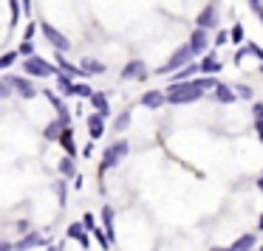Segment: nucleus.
Returning <instances> with one entry per match:
<instances>
[{
    "label": "nucleus",
    "mask_w": 263,
    "mask_h": 251,
    "mask_svg": "<svg viewBox=\"0 0 263 251\" xmlns=\"http://www.w3.org/2000/svg\"><path fill=\"white\" fill-rule=\"evenodd\" d=\"M63 127H65V124H63L60 119L51 121V124L46 127V138H51V141H60V133H63Z\"/></svg>",
    "instance_id": "393cba45"
},
{
    "label": "nucleus",
    "mask_w": 263,
    "mask_h": 251,
    "mask_svg": "<svg viewBox=\"0 0 263 251\" xmlns=\"http://www.w3.org/2000/svg\"><path fill=\"white\" fill-rule=\"evenodd\" d=\"M17 57H20V51H6L3 57H0V71H3V68H9L12 62H17Z\"/></svg>",
    "instance_id": "c85d7f7f"
},
{
    "label": "nucleus",
    "mask_w": 263,
    "mask_h": 251,
    "mask_svg": "<svg viewBox=\"0 0 263 251\" xmlns=\"http://www.w3.org/2000/svg\"><path fill=\"white\" fill-rule=\"evenodd\" d=\"M235 93H238L240 99H252V88H246V85H243V88L238 85V91H235Z\"/></svg>",
    "instance_id": "4c0bfd02"
},
{
    "label": "nucleus",
    "mask_w": 263,
    "mask_h": 251,
    "mask_svg": "<svg viewBox=\"0 0 263 251\" xmlns=\"http://www.w3.org/2000/svg\"><path fill=\"white\" fill-rule=\"evenodd\" d=\"M48 251H63V243H57V245H51Z\"/></svg>",
    "instance_id": "37998d69"
},
{
    "label": "nucleus",
    "mask_w": 263,
    "mask_h": 251,
    "mask_svg": "<svg viewBox=\"0 0 263 251\" xmlns=\"http://www.w3.org/2000/svg\"><path fill=\"white\" fill-rule=\"evenodd\" d=\"M46 96H48V102L54 104V110H57V119L63 121L65 127H68V124H71V113H68V104H65L63 99H57V96H54V93H46Z\"/></svg>",
    "instance_id": "9b49d317"
},
{
    "label": "nucleus",
    "mask_w": 263,
    "mask_h": 251,
    "mask_svg": "<svg viewBox=\"0 0 263 251\" xmlns=\"http://www.w3.org/2000/svg\"><path fill=\"white\" fill-rule=\"evenodd\" d=\"M34 31H37V23H29V26H26V31H23V40H31Z\"/></svg>",
    "instance_id": "e433bc0d"
},
{
    "label": "nucleus",
    "mask_w": 263,
    "mask_h": 251,
    "mask_svg": "<svg viewBox=\"0 0 263 251\" xmlns=\"http://www.w3.org/2000/svg\"><path fill=\"white\" fill-rule=\"evenodd\" d=\"M40 31H43V37H46V40L54 46V51H63V54H65V51L71 48V40L63 34V31L54 29L51 23H40Z\"/></svg>",
    "instance_id": "39448f33"
},
{
    "label": "nucleus",
    "mask_w": 263,
    "mask_h": 251,
    "mask_svg": "<svg viewBox=\"0 0 263 251\" xmlns=\"http://www.w3.org/2000/svg\"><path fill=\"white\" fill-rule=\"evenodd\" d=\"M215 99H218L221 104H232L235 99H238V93H235L229 85H223V82H218V85H215Z\"/></svg>",
    "instance_id": "2eb2a0df"
},
{
    "label": "nucleus",
    "mask_w": 263,
    "mask_h": 251,
    "mask_svg": "<svg viewBox=\"0 0 263 251\" xmlns=\"http://www.w3.org/2000/svg\"><path fill=\"white\" fill-rule=\"evenodd\" d=\"M82 226H85L88 232H93V226H97V220H93V215H85V217H82Z\"/></svg>",
    "instance_id": "c9c22d12"
},
{
    "label": "nucleus",
    "mask_w": 263,
    "mask_h": 251,
    "mask_svg": "<svg viewBox=\"0 0 263 251\" xmlns=\"http://www.w3.org/2000/svg\"><path fill=\"white\" fill-rule=\"evenodd\" d=\"M127 124H130V110H125V113H119L116 116V121H114V130H127Z\"/></svg>",
    "instance_id": "a878e982"
},
{
    "label": "nucleus",
    "mask_w": 263,
    "mask_h": 251,
    "mask_svg": "<svg viewBox=\"0 0 263 251\" xmlns=\"http://www.w3.org/2000/svg\"><path fill=\"white\" fill-rule=\"evenodd\" d=\"M252 116H255V130H257V136H260V141H263V104L260 102L252 104Z\"/></svg>",
    "instance_id": "4be33fe9"
},
{
    "label": "nucleus",
    "mask_w": 263,
    "mask_h": 251,
    "mask_svg": "<svg viewBox=\"0 0 263 251\" xmlns=\"http://www.w3.org/2000/svg\"><path fill=\"white\" fill-rule=\"evenodd\" d=\"M93 237L99 240V245H102V248H110V237L105 232H93Z\"/></svg>",
    "instance_id": "2f4dec72"
},
{
    "label": "nucleus",
    "mask_w": 263,
    "mask_h": 251,
    "mask_svg": "<svg viewBox=\"0 0 263 251\" xmlns=\"http://www.w3.org/2000/svg\"><path fill=\"white\" fill-rule=\"evenodd\" d=\"M164 102H167V96L161 91H147L142 96V104L144 108H150V110H156V108H164Z\"/></svg>",
    "instance_id": "f8f14e48"
},
{
    "label": "nucleus",
    "mask_w": 263,
    "mask_h": 251,
    "mask_svg": "<svg viewBox=\"0 0 263 251\" xmlns=\"http://www.w3.org/2000/svg\"><path fill=\"white\" fill-rule=\"evenodd\" d=\"M17 51H20V57H31V54H34V46H31V40H23Z\"/></svg>",
    "instance_id": "7c9ffc66"
},
{
    "label": "nucleus",
    "mask_w": 263,
    "mask_h": 251,
    "mask_svg": "<svg viewBox=\"0 0 263 251\" xmlns=\"http://www.w3.org/2000/svg\"><path fill=\"white\" fill-rule=\"evenodd\" d=\"M257 228H263V215H260V220H257Z\"/></svg>",
    "instance_id": "a18cd8bd"
},
{
    "label": "nucleus",
    "mask_w": 263,
    "mask_h": 251,
    "mask_svg": "<svg viewBox=\"0 0 263 251\" xmlns=\"http://www.w3.org/2000/svg\"><path fill=\"white\" fill-rule=\"evenodd\" d=\"M60 175H74V158L71 155L60 158Z\"/></svg>",
    "instance_id": "cd10ccee"
},
{
    "label": "nucleus",
    "mask_w": 263,
    "mask_h": 251,
    "mask_svg": "<svg viewBox=\"0 0 263 251\" xmlns=\"http://www.w3.org/2000/svg\"><path fill=\"white\" fill-rule=\"evenodd\" d=\"M6 82L12 85V91H17L23 99H34V96H37V88L31 85L26 76H6Z\"/></svg>",
    "instance_id": "423d86ee"
},
{
    "label": "nucleus",
    "mask_w": 263,
    "mask_h": 251,
    "mask_svg": "<svg viewBox=\"0 0 263 251\" xmlns=\"http://www.w3.org/2000/svg\"><path fill=\"white\" fill-rule=\"evenodd\" d=\"M133 76L144 79V62L142 59H133V62H127L125 68H122V79H133Z\"/></svg>",
    "instance_id": "ddd939ff"
},
{
    "label": "nucleus",
    "mask_w": 263,
    "mask_h": 251,
    "mask_svg": "<svg viewBox=\"0 0 263 251\" xmlns=\"http://www.w3.org/2000/svg\"><path fill=\"white\" fill-rule=\"evenodd\" d=\"M60 144H63L65 155L77 158V147H74V133H71V124H68V127H63V133H60Z\"/></svg>",
    "instance_id": "4468645a"
},
{
    "label": "nucleus",
    "mask_w": 263,
    "mask_h": 251,
    "mask_svg": "<svg viewBox=\"0 0 263 251\" xmlns=\"http://www.w3.org/2000/svg\"><path fill=\"white\" fill-rule=\"evenodd\" d=\"M249 6H252V12H255L257 17H263V3L260 0H249Z\"/></svg>",
    "instance_id": "72a5a7b5"
},
{
    "label": "nucleus",
    "mask_w": 263,
    "mask_h": 251,
    "mask_svg": "<svg viewBox=\"0 0 263 251\" xmlns=\"http://www.w3.org/2000/svg\"><path fill=\"white\" fill-rule=\"evenodd\" d=\"M0 251H14V243H0Z\"/></svg>",
    "instance_id": "79ce46f5"
},
{
    "label": "nucleus",
    "mask_w": 263,
    "mask_h": 251,
    "mask_svg": "<svg viewBox=\"0 0 263 251\" xmlns=\"http://www.w3.org/2000/svg\"><path fill=\"white\" fill-rule=\"evenodd\" d=\"M255 248V234H243L232 243V251H252Z\"/></svg>",
    "instance_id": "aec40b11"
},
{
    "label": "nucleus",
    "mask_w": 263,
    "mask_h": 251,
    "mask_svg": "<svg viewBox=\"0 0 263 251\" xmlns=\"http://www.w3.org/2000/svg\"><path fill=\"white\" fill-rule=\"evenodd\" d=\"M243 34H246L243 26L235 23V26H232V31H229V43H240V40H243Z\"/></svg>",
    "instance_id": "c756f323"
},
{
    "label": "nucleus",
    "mask_w": 263,
    "mask_h": 251,
    "mask_svg": "<svg viewBox=\"0 0 263 251\" xmlns=\"http://www.w3.org/2000/svg\"><path fill=\"white\" fill-rule=\"evenodd\" d=\"M130 153V144L125 141V138H119V141H114L108 150H105V155H102V161H99V172L105 175V170H110V166H116L125 155Z\"/></svg>",
    "instance_id": "f03ea898"
},
{
    "label": "nucleus",
    "mask_w": 263,
    "mask_h": 251,
    "mask_svg": "<svg viewBox=\"0 0 263 251\" xmlns=\"http://www.w3.org/2000/svg\"><path fill=\"white\" fill-rule=\"evenodd\" d=\"M9 93H12V85H9L6 79H0V99H6Z\"/></svg>",
    "instance_id": "473e14b6"
},
{
    "label": "nucleus",
    "mask_w": 263,
    "mask_h": 251,
    "mask_svg": "<svg viewBox=\"0 0 263 251\" xmlns=\"http://www.w3.org/2000/svg\"><path fill=\"white\" fill-rule=\"evenodd\" d=\"M164 96L170 104H190V102H198V99L204 96V88L195 79H184V82H173Z\"/></svg>",
    "instance_id": "f257e3e1"
},
{
    "label": "nucleus",
    "mask_w": 263,
    "mask_h": 251,
    "mask_svg": "<svg viewBox=\"0 0 263 251\" xmlns=\"http://www.w3.org/2000/svg\"><path fill=\"white\" fill-rule=\"evenodd\" d=\"M71 96L91 99V96H93V91H91V85H74V88H71Z\"/></svg>",
    "instance_id": "bb28decb"
},
{
    "label": "nucleus",
    "mask_w": 263,
    "mask_h": 251,
    "mask_svg": "<svg viewBox=\"0 0 263 251\" xmlns=\"http://www.w3.org/2000/svg\"><path fill=\"white\" fill-rule=\"evenodd\" d=\"M193 57H195V54H193V48H190V43H187V46H181V48H176V51H173V57L159 68V74H176V71H181Z\"/></svg>",
    "instance_id": "7ed1b4c3"
},
{
    "label": "nucleus",
    "mask_w": 263,
    "mask_h": 251,
    "mask_svg": "<svg viewBox=\"0 0 263 251\" xmlns=\"http://www.w3.org/2000/svg\"><path fill=\"white\" fill-rule=\"evenodd\" d=\"M260 23H263V17H260Z\"/></svg>",
    "instance_id": "de8ad7c7"
},
{
    "label": "nucleus",
    "mask_w": 263,
    "mask_h": 251,
    "mask_svg": "<svg viewBox=\"0 0 263 251\" xmlns=\"http://www.w3.org/2000/svg\"><path fill=\"white\" fill-rule=\"evenodd\" d=\"M88 133H91V138H93V141L105 136V116H102V113L88 116Z\"/></svg>",
    "instance_id": "9d476101"
},
{
    "label": "nucleus",
    "mask_w": 263,
    "mask_h": 251,
    "mask_svg": "<svg viewBox=\"0 0 263 251\" xmlns=\"http://www.w3.org/2000/svg\"><path fill=\"white\" fill-rule=\"evenodd\" d=\"M91 104H93V110H97V113H102V116H110V104H108V96H105V93H97V91H93V96H91Z\"/></svg>",
    "instance_id": "6ab92c4d"
},
{
    "label": "nucleus",
    "mask_w": 263,
    "mask_h": 251,
    "mask_svg": "<svg viewBox=\"0 0 263 251\" xmlns=\"http://www.w3.org/2000/svg\"><path fill=\"white\" fill-rule=\"evenodd\" d=\"M198 71H201V65H198V62H187L181 71H176V76H178V82H184V79H190L193 74H198Z\"/></svg>",
    "instance_id": "5701e85b"
},
{
    "label": "nucleus",
    "mask_w": 263,
    "mask_h": 251,
    "mask_svg": "<svg viewBox=\"0 0 263 251\" xmlns=\"http://www.w3.org/2000/svg\"><path fill=\"white\" fill-rule=\"evenodd\" d=\"M102 220H105V232H108L110 243H114V209L110 206H102Z\"/></svg>",
    "instance_id": "412c9836"
},
{
    "label": "nucleus",
    "mask_w": 263,
    "mask_h": 251,
    "mask_svg": "<svg viewBox=\"0 0 263 251\" xmlns=\"http://www.w3.org/2000/svg\"><path fill=\"white\" fill-rule=\"evenodd\" d=\"M37 245H43V234L40 232H26L23 240L14 243V251H31V248H37Z\"/></svg>",
    "instance_id": "6e6552de"
},
{
    "label": "nucleus",
    "mask_w": 263,
    "mask_h": 251,
    "mask_svg": "<svg viewBox=\"0 0 263 251\" xmlns=\"http://www.w3.org/2000/svg\"><path fill=\"white\" fill-rule=\"evenodd\" d=\"M257 186H260V189H263V175H260V178H257Z\"/></svg>",
    "instance_id": "c03bdc74"
},
{
    "label": "nucleus",
    "mask_w": 263,
    "mask_h": 251,
    "mask_svg": "<svg viewBox=\"0 0 263 251\" xmlns=\"http://www.w3.org/2000/svg\"><path fill=\"white\" fill-rule=\"evenodd\" d=\"M206 46H210L206 29H195L193 34H190V48H193V54H195V57H201V54L206 51Z\"/></svg>",
    "instance_id": "0eeeda50"
},
{
    "label": "nucleus",
    "mask_w": 263,
    "mask_h": 251,
    "mask_svg": "<svg viewBox=\"0 0 263 251\" xmlns=\"http://www.w3.org/2000/svg\"><path fill=\"white\" fill-rule=\"evenodd\" d=\"M201 71H204V74H221V68H223V62H218V57H215V54H206V57L204 59H201Z\"/></svg>",
    "instance_id": "dca6fc26"
},
{
    "label": "nucleus",
    "mask_w": 263,
    "mask_h": 251,
    "mask_svg": "<svg viewBox=\"0 0 263 251\" xmlns=\"http://www.w3.org/2000/svg\"><path fill=\"white\" fill-rule=\"evenodd\" d=\"M68 237L77 240L82 248H88V245H91V234H88V228L82 226V223H71V226H68Z\"/></svg>",
    "instance_id": "1a4fd4ad"
},
{
    "label": "nucleus",
    "mask_w": 263,
    "mask_h": 251,
    "mask_svg": "<svg viewBox=\"0 0 263 251\" xmlns=\"http://www.w3.org/2000/svg\"><path fill=\"white\" fill-rule=\"evenodd\" d=\"M212 251H232V248H212Z\"/></svg>",
    "instance_id": "49530a36"
},
{
    "label": "nucleus",
    "mask_w": 263,
    "mask_h": 251,
    "mask_svg": "<svg viewBox=\"0 0 263 251\" xmlns=\"http://www.w3.org/2000/svg\"><path fill=\"white\" fill-rule=\"evenodd\" d=\"M246 54H249V48H240V51H238V54H235V62H240V59H243V57H246Z\"/></svg>",
    "instance_id": "ea45409f"
},
{
    "label": "nucleus",
    "mask_w": 263,
    "mask_h": 251,
    "mask_svg": "<svg viewBox=\"0 0 263 251\" xmlns=\"http://www.w3.org/2000/svg\"><path fill=\"white\" fill-rule=\"evenodd\" d=\"M212 26H218V14H215V6H206L198 14V29H212Z\"/></svg>",
    "instance_id": "f3484780"
},
{
    "label": "nucleus",
    "mask_w": 263,
    "mask_h": 251,
    "mask_svg": "<svg viewBox=\"0 0 263 251\" xmlns=\"http://www.w3.org/2000/svg\"><path fill=\"white\" fill-rule=\"evenodd\" d=\"M23 68H26V74H31V76H37V79H46V76H57V71L60 68H54V65H48L43 57H26V62H23Z\"/></svg>",
    "instance_id": "20e7f679"
},
{
    "label": "nucleus",
    "mask_w": 263,
    "mask_h": 251,
    "mask_svg": "<svg viewBox=\"0 0 263 251\" xmlns=\"http://www.w3.org/2000/svg\"><path fill=\"white\" fill-rule=\"evenodd\" d=\"M57 85H60V91H63V93H71V88H74V76L57 71Z\"/></svg>",
    "instance_id": "b1692460"
},
{
    "label": "nucleus",
    "mask_w": 263,
    "mask_h": 251,
    "mask_svg": "<svg viewBox=\"0 0 263 251\" xmlns=\"http://www.w3.org/2000/svg\"><path fill=\"white\" fill-rule=\"evenodd\" d=\"M229 43V31H218V37H215V46H227Z\"/></svg>",
    "instance_id": "f704fd0d"
},
{
    "label": "nucleus",
    "mask_w": 263,
    "mask_h": 251,
    "mask_svg": "<svg viewBox=\"0 0 263 251\" xmlns=\"http://www.w3.org/2000/svg\"><path fill=\"white\" fill-rule=\"evenodd\" d=\"M57 195H60V206H65V183H57Z\"/></svg>",
    "instance_id": "58836bf2"
},
{
    "label": "nucleus",
    "mask_w": 263,
    "mask_h": 251,
    "mask_svg": "<svg viewBox=\"0 0 263 251\" xmlns=\"http://www.w3.org/2000/svg\"><path fill=\"white\" fill-rule=\"evenodd\" d=\"M20 6H23V14L31 12V0H20Z\"/></svg>",
    "instance_id": "a19ab883"
},
{
    "label": "nucleus",
    "mask_w": 263,
    "mask_h": 251,
    "mask_svg": "<svg viewBox=\"0 0 263 251\" xmlns=\"http://www.w3.org/2000/svg\"><path fill=\"white\" fill-rule=\"evenodd\" d=\"M77 68H80L82 74H93V76H97V74H105V65L97 62V59H91V57H88V59H80V65H77Z\"/></svg>",
    "instance_id": "a211bd4d"
}]
</instances>
